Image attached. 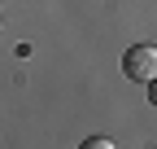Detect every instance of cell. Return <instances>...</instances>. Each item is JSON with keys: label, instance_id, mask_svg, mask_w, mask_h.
<instances>
[{"label": "cell", "instance_id": "obj_1", "mask_svg": "<svg viewBox=\"0 0 157 149\" xmlns=\"http://www.w3.org/2000/svg\"><path fill=\"white\" fill-rule=\"evenodd\" d=\"M122 74L135 83H148L153 74H157V48L153 44H131L122 53Z\"/></svg>", "mask_w": 157, "mask_h": 149}, {"label": "cell", "instance_id": "obj_2", "mask_svg": "<svg viewBox=\"0 0 157 149\" xmlns=\"http://www.w3.org/2000/svg\"><path fill=\"white\" fill-rule=\"evenodd\" d=\"M144 88H148V101H153V105H157V74H153V79H148V83H144Z\"/></svg>", "mask_w": 157, "mask_h": 149}]
</instances>
